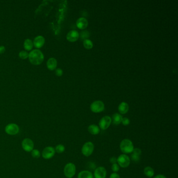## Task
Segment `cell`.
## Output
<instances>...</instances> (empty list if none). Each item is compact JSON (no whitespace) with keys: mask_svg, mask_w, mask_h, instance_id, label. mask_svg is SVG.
Listing matches in <instances>:
<instances>
[{"mask_svg":"<svg viewBox=\"0 0 178 178\" xmlns=\"http://www.w3.org/2000/svg\"><path fill=\"white\" fill-rule=\"evenodd\" d=\"M28 58L31 64L38 65L43 63L44 60V55L42 52L39 50L35 49L29 53Z\"/></svg>","mask_w":178,"mask_h":178,"instance_id":"1","label":"cell"},{"mask_svg":"<svg viewBox=\"0 0 178 178\" xmlns=\"http://www.w3.org/2000/svg\"><path fill=\"white\" fill-rule=\"evenodd\" d=\"M120 148L124 154L132 153L134 148L132 141L129 139H124L122 140L120 143Z\"/></svg>","mask_w":178,"mask_h":178,"instance_id":"2","label":"cell"},{"mask_svg":"<svg viewBox=\"0 0 178 178\" xmlns=\"http://www.w3.org/2000/svg\"><path fill=\"white\" fill-rule=\"evenodd\" d=\"M76 173V166L73 163H67L64 168V174L68 178H72L74 177Z\"/></svg>","mask_w":178,"mask_h":178,"instance_id":"3","label":"cell"},{"mask_svg":"<svg viewBox=\"0 0 178 178\" xmlns=\"http://www.w3.org/2000/svg\"><path fill=\"white\" fill-rule=\"evenodd\" d=\"M94 151V145L92 142L88 141L83 145L82 148V153L85 156L89 157Z\"/></svg>","mask_w":178,"mask_h":178,"instance_id":"4","label":"cell"},{"mask_svg":"<svg viewBox=\"0 0 178 178\" xmlns=\"http://www.w3.org/2000/svg\"><path fill=\"white\" fill-rule=\"evenodd\" d=\"M117 162L119 166L122 168H126L130 165L131 159L126 154H122L117 158Z\"/></svg>","mask_w":178,"mask_h":178,"instance_id":"5","label":"cell"},{"mask_svg":"<svg viewBox=\"0 0 178 178\" xmlns=\"http://www.w3.org/2000/svg\"><path fill=\"white\" fill-rule=\"evenodd\" d=\"M5 132L9 135H16L19 132V128L16 124L10 123L5 126Z\"/></svg>","mask_w":178,"mask_h":178,"instance_id":"6","label":"cell"},{"mask_svg":"<svg viewBox=\"0 0 178 178\" xmlns=\"http://www.w3.org/2000/svg\"><path fill=\"white\" fill-rule=\"evenodd\" d=\"M104 104L100 100H97L93 102L90 105V110L95 113L101 112L104 110Z\"/></svg>","mask_w":178,"mask_h":178,"instance_id":"7","label":"cell"},{"mask_svg":"<svg viewBox=\"0 0 178 178\" xmlns=\"http://www.w3.org/2000/svg\"><path fill=\"white\" fill-rule=\"evenodd\" d=\"M55 149L51 146H48L43 149L42 153V156L45 159L52 158L55 155Z\"/></svg>","mask_w":178,"mask_h":178,"instance_id":"8","label":"cell"},{"mask_svg":"<svg viewBox=\"0 0 178 178\" xmlns=\"http://www.w3.org/2000/svg\"><path fill=\"white\" fill-rule=\"evenodd\" d=\"M22 146L25 151L31 152L34 149V142L30 138H25L22 141Z\"/></svg>","mask_w":178,"mask_h":178,"instance_id":"9","label":"cell"},{"mask_svg":"<svg viewBox=\"0 0 178 178\" xmlns=\"http://www.w3.org/2000/svg\"><path fill=\"white\" fill-rule=\"evenodd\" d=\"M112 119L109 116H104L102 118L99 122V128L102 130H106L110 126Z\"/></svg>","mask_w":178,"mask_h":178,"instance_id":"10","label":"cell"},{"mask_svg":"<svg viewBox=\"0 0 178 178\" xmlns=\"http://www.w3.org/2000/svg\"><path fill=\"white\" fill-rule=\"evenodd\" d=\"M107 175V171L104 167H99L94 171V176L95 178H105Z\"/></svg>","mask_w":178,"mask_h":178,"instance_id":"11","label":"cell"},{"mask_svg":"<svg viewBox=\"0 0 178 178\" xmlns=\"http://www.w3.org/2000/svg\"><path fill=\"white\" fill-rule=\"evenodd\" d=\"M141 153V151L139 148H134V150L132 151L130 159L132 160L134 163H138L140 160V156Z\"/></svg>","mask_w":178,"mask_h":178,"instance_id":"12","label":"cell"},{"mask_svg":"<svg viewBox=\"0 0 178 178\" xmlns=\"http://www.w3.org/2000/svg\"><path fill=\"white\" fill-rule=\"evenodd\" d=\"M79 36L80 35L77 31L72 30L68 33V35L66 36V39L70 42L73 43L78 40Z\"/></svg>","mask_w":178,"mask_h":178,"instance_id":"13","label":"cell"},{"mask_svg":"<svg viewBox=\"0 0 178 178\" xmlns=\"http://www.w3.org/2000/svg\"><path fill=\"white\" fill-rule=\"evenodd\" d=\"M45 43V39L44 37L41 36H38L36 37L34 39V46L37 48H41L42 46H43Z\"/></svg>","mask_w":178,"mask_h":178,"instance_id":"14","label":"cell"},{"mask_svg":"<svg viewBox=\"0 0 178 178\" xmlns=\"http://www.w3.org/2000/svg\"><path fill=\"white\" fill-rule=\"evenodd\" d=\"M88 24L87 20L85 18L80 17L77 20L76 25L77 27L80 29H85Z\"/></svg>","mask_w":178,"mask_h":178,"instance_id":"15","label":"cell"},{"mask_svg":"<svg viewBox=\"0 0 178 178\" xmlns=\"http://www.w3.org/2000/svg\"><path fill=\"white\" fill-rule=\"evenodd\" d=\"M46 66L50 71L54 70L57 66V61L55 58H49L46 62Z\"/></svg>","mask_w":178,"mask_h":178,"instance_id":"16","label":"cell"},{"mask_svg":"<svg viewBox=\"0 0 178 178\" xmlns=\"http://www.w3.org/2000/svg\"><path fill=\"white\" fill-rule=\"evenodd\" d=\"M129 109V104H128L126 102H121L118 107V110L120 114H126L128 112Z\"/></svg>","mask_w":178,"mask_h":178,"instance_id":"17","label":"cell"},{"mask_svg":"<svg viewBox=\"0 0 178 178\" xmlns=\"http://www.w3.org/2000/svg\"><path fill=\"white\" fill-rule=\"evenodd\" d=\"M88 131L92 135H97L100 133V128L97 125L92 124L88 126Z\"/></svg>","mask_w":178,"mask_h":178,"instance_id":"18","label":"cell"},{"mask_svg":"<svg viewBox=\"0 0 178 178\" xmlns=\"http://www.w3.org/2000/svg\"><path fill=\"white\" fill-rule=\"evenodd\" d=\"M77 178H94V175L90 171L84 170L78 173Z\"/></svg>","mask_w":178,"mask_h":178,"instance_id":"19","label":"cell"},{"mask_svg":"<svg viewBox=\"0 0 178 178\" xmlns=\"http://www.w3.org/2000/svg\"><path fill=\"white\" fill-rule=\"evenodd\" d=\"M122 116L119 114L116 113L114 114L112 117V122L115 125H118L120 124L121 123L122 120Z\"/></svg>","mask_w":178,"mask_h":178,"instance_id":"20","label":"cell"},{"mask_svg":"<svg viewBox=\"0 0 178 178\" xmlns=\"http://www.w3.org/2000/svg\"><path fill=\"white\" fill-rule=\"evenodd\" d=\"M144 173L148 178H151L154 175V170L151 167L148 166L144 169Z\"/></svg>","mask_w":178,"mask_h":178,"instance_id":"21","label":"cell"},{"mask_svg":"<svg viewBox=\"0 0 178 178\" xmlns=\"http://www.w3.org/2000/svg\"><path fill=\"white\" fill-rule=\"evenodd\" d=\"M33 46H34V44L31 39H27L25 40L24 43V47L26 50L30 51L33 49Z\"/></svg>","mask_w":178,"mask_h":178,"instance_id":"22","label":"cell"},{"mask_svg":"<svg viewBox=\"0 0 178 178\" xmlns=\"http://www.w3.org/2000/svg\"><path fill=\"white\" fill-rule=\"evenodd\" d=\"M83 45L87 49H90L93 47V43L91 40L86 39L83 41Z\"/></svg>","mask_w":178,"mask_h":178,"instance_id":"23","label":"cell"},{"mask_svg":"<svg viewBox=\"0 0 178 178\" xmlns=\"http://www.w3.org/2000/svg\"><path fill=\"white\" fill-rule=\"evenodd\" d=\"M89 35L90 34L88 31H83L80 34V39L81 40H86V39H87L88 38H89Z\"/></svg>","mask_w":178,"mask_h":178,"instance_id":"24","label":"cell"},{"mask_svg":"<svg viewBox=\"0 0 178 178\" xmlns=\"http://www.w3.org/2000/svg\"><path fill=\"white\" fill-rule=\"evenodd\" d=\"M54 149H55V152L58 153H63L65 150L64 146L62 144L58 145Z\"/></svg>","mask_w":178,"mask_h":178,"instance_id":"25","label":"cell"},{"mask_svg":"<svg viewBox=\"0 0 178 178\" xmlns=\"http://www.w3.org/2000/svg\"><path fill=\"white\" fill-rule=\"evenodd\" d=\"M31 152V156L34 158H39L40 157L41 153H40V151H38V149H34Z\"/></svg>","mask_w":178,"mask_h":178,"instance_id":"26","label":"cell"},{"mask_svg":"<svg viewBox=\"0 0 178 178\" xmlns=\"http://www.w3.org/2000/svg\"><path fill=\"white\" fill-rule=\"evenodd\" d=\"M19 58L22 59H26L29 56V53L25 51H22L19 53Z\"/></svg>","mask_w":178,"mask_h":178,"instance_id":"27","label":"cell"},{"mask_svg":"<svg viewBox=\"0 0 178 178\" xmlns=\"http://www.w3.org/2000/svg\"><path fill=\"white\" fill-rule=\"evenodd\" d=\"M111 169H112V170L114 172L116 173V172L119 171V170H120V167H119V165H118V163H114V164L112 165Z\"/></svg>","mask_w":178,"mask_h":178,"instance_id":"28","label":"cell"},{"mask_svg":"<svg viewBox=\"0 0 178 178\" xmlns=\"http://www.w3.org/2000/svg\"><path fill=\"white\" fill-rule=\"evenodd\" d=\"M121 123H122V124H123V126H128V125L130 124V120L129 118L126 117V118H124L122 119Z\"/></svg>","mask_w":178,"mask_h":178,"instance_id":"29","label":"cell"},{"mask_svg":"<svg viewBox=\"0 0 178 178\" xmlns=\"http://www.w3.org/2000/svg\"><path fill=\"white\" fill-rule=\"evenodd\" d=\"M55 74L58 76H61L63 74V71L61 68H58L55 70Z\"/></svg>","mask_w":178,"mask_h":178,"instance_id":"30","label":"cell"},{"mask_svg":"<svg viewBox=\"0 0 178 178\" xmlns=\"http://www.w3.org/2000/svg\"><path fill=\"white\" fill-rule=\"evenodd\" d=\"M110 178H120V175H119L118 173L114 172L112 173L110 176Z\"/></svg>","mask_w":178,"mask_h":178,"instance_id":"31","label":"cell"},{"mask_svg":"<svg viewBox=\"0 0 178 178\" xmlns=\"http://www.w3.org/2000/svg\"><path fill=\"white\" fill-rule=\"evenodd\" d=\"M110 162L112 163H116L117 162V158L115 157H112L110 159Z\"/></svg>","mask_w":178,"mask_h":178,"instance_id":"32","label":"cell"},{"mask_svg":"<svg viewBox=\"0 0 178 178\" xmlns=\"http://www.w3.org/2000/svg\"><path fill=\"white\" fill-rule=\"evenodd\" d=\"M5 51V48L4 46H0V54H3V53H4Z\"/></svg>","mask_w":178,"mask_h":178,"instance_id":"33","label":"cell"},{"mask_svg":"<svg viewBox=\"0 0 178 178\" xmlns=\"http://www.w3.org/2000/svg\"><path fill=\"white\" fill-rule=\"evenodd\" d=\"M153 178H167L166 176H165L163 175H158L156 176H155Z\"/></svg>","mask_w":178,"mask_h":178,"instance_id":"34","label":"cell"}]
</instances>
